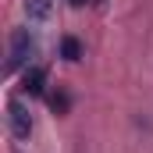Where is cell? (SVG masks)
Listing matches in <instances>:
<instances>
[{
	"label": "cell",
	"mask_w": 153,
	"mask_h": 153,
	"mask_svg": "<svg viewBox=\"0 0 153 153\" xmlns=\"http://www.w3.org/2000/svg\"><path fill=\"white\" fill-rule=\"evenodd\" d=\"M50 107H53V111H61V114H64V111H68V107H71V100H68V93H53V96H50Z\"/></svg>",
	"instance_id": "obj_6"
},
{
	"label": "cell",
	"mask_w": 153,
	"mask_h": 153,
	"mask_svg": "<svg viewBox=\"0 0 153 153\" xmlns=\"http://www.w3.org/2000/svg\"><path fill=\"white\" fill-rule=\"evenodd\" d=\"M32 53H36V39L29 36V29H14L11 32V53H7V71L25 68Z\"/></svg>",
	"instance_id": "obj_1"
},
{
	"label": "cell",
	"mask_w": 153,
	"mask_h": 153,
	"mask_svg": "<svg viewBox=\"0 0 153 153\" xmlns=\"http://www.w3.org/2000/svg\"><path fill=\"white\" fill-rule=\"evenodd\" d=\"M68 4H71V7H82V4H85V0H68Z\"/></svg>",
	"instance_id": "obj_7"
},
{
	"label": "cell",
	"mask_w": 153,
	"mask_h": 153,
	"mask_svg": "<svg viewBox=\"0 0 153 153\" xmlns=\"http://www.w3.org/2000/svg\"><path fill=\"white\" fill-rule=\"evenodd\" d=\"M7 121H11L14 139H29V135H32V117H29V111H25L18 100H11V103H7Z\"/></svg>",
	"instance_id": "obj_2"
},
{
	"label": "cell",
	"mask_w": 153,
	"mask_h": 153,
	"mask_svg": "<svg viewBox=\"0 0 153 153\" xmlns=\"http://www.w3.org/2000/svg\"><path fill=\"white\" fill-rule=\"evenodd\" d=\"M22 89H25L29 96H43V89H46V68L29 64V68H25V75H22Z\"/></svg>",
	"instance_id": "obj_3"
},
{
	"label": "cell",
	"mask_w": 153,
	"mask_h": 153,
	"mask_svg": "<svg viewBox=\"0 0 153 153\" xmlns=\"http://www.w3.org/2000/svg\"><path fill=\"white\" fill-rule=\"evenodd\" d=\"M53 11V0H25V14L29 22H46Z\"/></svg>",
	"instance_id": "obj_4"
},
{
	"label": "cell",
	"mask_w": 153,
	"mask_h": 153,
	"mask_svg": "<svg viewBox=\"0 0 153 153\" xmlns=\"http://www.w3.org/2000/svg\"><path fill=\"white\" fill-rule=\"evenodd\" d=\"M61 57L64 61H82V39L78 36H61Z\"/></svg>",
	"instance_id": "obj_5"
}]
</instances>
